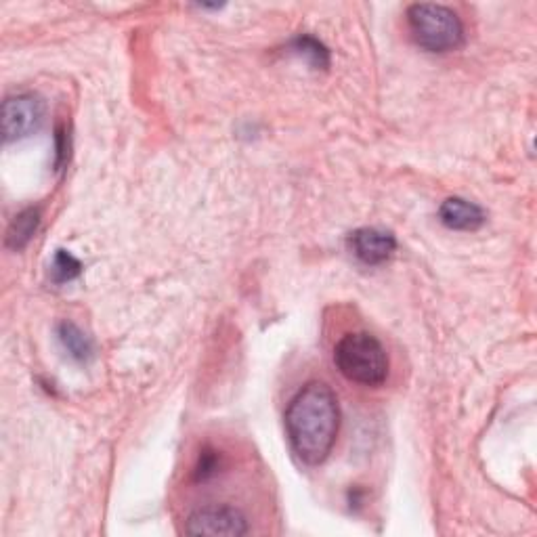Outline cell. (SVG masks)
<instances>
[{
  "label": "cell",
  "instance_id": "6da1fadb",
  "mask_svg": "<svg viewBox=\"0 0 537 537\" xmlns=\"http://www.w3.org/2000/svg\"><path fill=\"white\" fill-rule=\"evenodd\" d=\"M340 428V407L326 382H309L286 410V431L294 454L307 466L328 460Z\"/></svg>",
  "mask_w": 537,
  "mask_h": 537
},
{
  "label": "cell",
  "instance_id": "7a4b0ae2",
  "mask_svg": "<svg viewBox=\"0 0 537 537\" xmlns=\"http://www.w3.org/2000/svg\"><path fill=\"white\" fill-rule=\"evenodd\" d=\"M334 363L347 380L372 389L389 376V357L382 342L368 332L342 336L334 349Z\"/></svg>",
  "mask_w": 537,
  "mask_h": 537
},
{
  "label": "cell",
  "instance_id": "3957f363",
  "mask_svg": "<svg viewBox=\"0 0 537 537\" xmlns=\"http://www.w3.org/2000/svg\"><path fill=\"white\" fill-rule=\"evenodd\" d=\"M407 28L416 45L428 53H449L464 45V26L456 11L443 5H412Z\"/></svg>",
  "mask_w": 537,
  "mask_h": 537
},
{
  "label": "cell",
  "instance_id": "277c9868",
  "mask_svg": "<svg viewBox=\"0 0 537 537\" xmlns=\"http://www.w3.org/2000/svg\"><path fill=\"white\" fill-rule=\"evenodd\" d=\"M45 112H47L45 101L34 93L7 97L3 103V112H0L5 143L34 135L42 126V122H45Z\"/></svg>",
  "mask_w": 537,
  "mask_h": 537
},
{
  "label": "cell",
  "instance_id": "5b68a950",
  "mask_svg": "<svg viewBox=\"0 0 537 537\" xmlns=\"http://www.w3.org/2000/svg\"><path fill=\"white\" fill-rule=\"evenodd\" d=\"M250 531L244 512L231 506H208L191 514L185 523L189 535H214V537H240Z\"/></svg>",
  "mask_w": 537,
  "mask_h": 537
},
{
  "label": "cell",
  "instance_id": "8992f818",
  "mask_svg": "<svg viewBox=\"0 0 537 537\" xmlns=\"http://www.w3.org/2000/svg\"><path fill=\"white\" fill-rule=\"evenodd\" d=\"M349 248L363 265H382L391 259L397 250L395 235L376 227H363L349 235Z\"/></svg>",
  "mask_w": 537,
  "mask_h": 537
},
{
  "label": "cell",
  "instance_id": "52a82bcc",
  "mask_svg": "<svg viewBox=\"0 0 537 537\" xmlns=\"http://www.w3.org/2000/svg\"><path fill=\"white\" fill-rule=\"evenodd\" d=\"M439 221L454 231H477L485 225V210L462 198H449L439 208Z\"/></svg>",
  "mask_w": 537,
  "mask_h": 537
},
{
  "label": "cell",
  "instance_id": "ba28073f",
  "mask_svg": "<svg viewBox=\"0 0 537 537\" xmlns=\"http://www.w3.org/2000/svg\"><path fill=\"white\" fill-rule=\"evenodd\" d=\"M57 336H59L61 347L68 351V355L72 359L84 363L93 357V353H95L93 340L84 334L76 324H72V321H63V324H59Z\"/></svg>",
  "mask_w": 537,
  "mask_h": 537
},
{
  "label": "cell",
  "instance_id": "9c48e42d",
  "mask_svg": "<svg viewBox=\"0 0 537 537\" xmlns=\"http://www.w3.org/2000/svg\"><path fill=\"white\" fill-rule=\"evenodd\" d=\"M38 225H40V212L38 210L28 208L24 212H19L7 231V246L11 250H24L30 244V240L34 238Z\"/></svg>",
  "mask_w": 537,
  "mask_h": 537
},
{
  "label": "cell",
  "instance_id": "30bf717a",
  "mask_svg": "<svg viewBox=\"0 0 537 537\" xmlns=\"http://www.w3.org/2000/svg\"><path fill=\"white\" fill-rule=\"evenodd\" d=\"M292 51L300 57H305L313 68L326 70L330 66V51L321 45V42L313 36H296L292 40Z\"/></svg>",
  "mask_w": 537,
  "mask_h": 537
},
{
  "label": "cell",
  "instance_id": "8fae6325",
  "mask_svg": "<svg viewBox=\"0 0 537 537\" xmlns=\"http://www.w3.org/2000/svg\"><path fill=\"white\" fill-rule=\"evenodd\" d=\"M80 273H82V265H80V261L76 259V256H72L66 250H57L55 259L51 263L53 282L55 284H66V282H72V279H76Z\"/></svg>",
  "mask_w": 537,
  "mask_h": 537
},
{
  "label": "cell",
  "instance_id": "7c38bea8",
  "mask_svg": "<svg viewBox=\"0 0 537 537\" xmlns=\"http://www.w3.org/2000/svg\"><path fill=\"white\" fill-rule=\"evenodd\" d=\"M221 466V456L214 449H204L200 462L196 466V481H208L219 472Z\"/></svg>",
  "mask_w": 537,
  "mask_h": 537
},
{
  "label": "cell",
  "instance_id": "4fadbf2b",
  "mask_svg": "<svg viewBox=\"0 0 537 537\" xmlns=\"http://www.w3.org/2000/svg\"><path fill=\"white\" fill-rule=\"evenodd\" d=\"M68 137H66V133H63L61 131V128H59V131H57V168L63 164V162H66V158H68Z\"/></svg>",
  "mask_w": 537,
  "mask_h": 537
}]
</instances>
